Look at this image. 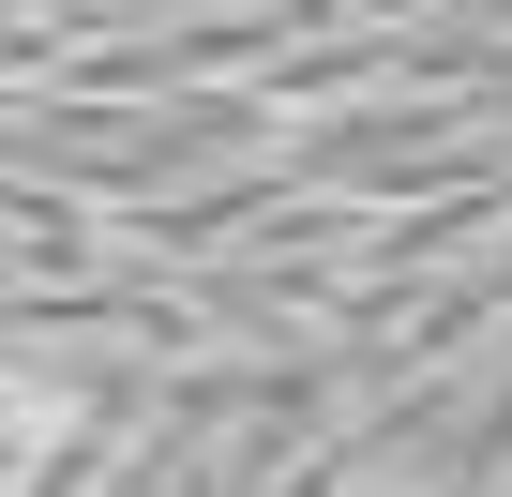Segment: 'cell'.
Segmentation results:
<instances>
[{
    "mask_svg": "<svg viewBox=\"0 0 512 497\" xmlns=\"http://www.w3.org/2000/svg\"><path fill=\"white\" fill-rule=\"evenodd\" d=\"M76 422V392H31V377H0V437H61Z\"/></svg>",
    "mask_w": 512,
    "mask_h": 497,
    "instance_id": "cell-1",
    "label": "cell"
}]
</instances>
